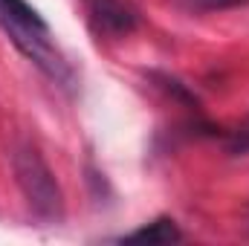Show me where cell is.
I'll list each match as a JSON object with an SVG mask.
<instances>
[{
	"label": "cell",
	"instance_id": "3",
	"mask_svg": "<svg viewBox=\"0 0 249 246\" xmlns=\"http://www.w3.org/2000/svg\"><path fill=\"white\" fill-rule=\"evenodd\" d=\"M90 18L93 26L105 35H127L139 26V15L130 3L124 0H90Z\"/></svg>",
	"mask_w": 249,
	"mask_h": 246
},
{
	"label": "cell",
	"instance_id": "5",
	"mask_svg": "<svg viewBox=\"0 0 249 246\" xmlns=\"http://www.w3.org/2000/svg\"><path fill=\"white\" fill-rule=\"evenodd\" d=\"M191 9H203V12H214V9H232V6H241L249 0H186Z\"/></svg>",
	"mask_w": 249,
	"mask_h": 246
},
{
	"label": "cell",
	"instance_id": "4",
	"mask_svg": "<svg viewBox=\"0 0 249 246\" xmlns=\"http://www.w3.org/2000/svg\"><path fill=\"white\" fill-rule=\"evenodd\" d=\"M124 241H139V244H180L183 241V232L177 229V223L171 217H160L130 235H124Z\"/></svg>",
	"mask_w": 249,
	"mask_h": 246
},
{
	"label": "cell",
	"instance_id": "1",
	"mask_svg": "<svg viewBox=\"0 0 249 246\" xmlns=\"http://www.w3.org/2000/svg\"><path fill=\"white\" fill-rule=\"evenodd\" d=\"M0 26L12 38V44L35 64L41 72H47L58 84H72V70L64 61L58 47L53 44L47 20L26 3V0H0Z\"/></svg>",
	"mask_w": 249,
	"mask_h": 246
},
{
	"label": "cell",
	"instance_id": "2",
	"mask_svg": "<svg viewBox=\"0 0 249 246\" xmlns=\"http://www.w3.org/2000/svg\"><path fill=\"white\" fill-rule=\"evenodd\" d=\"M12 168H15V180L20 185L29 209L35 217L55 223L64 217V194L61 185L55 180V174L50 171L47 159L38 154V148L20 142L12 151Z\"/></svg>",
	"mask_w": 249,
	"mask_h": 246
},
{
	"label": "cell",
	"instance_id": "6",
	"mask_svg": "<svg viewBox=\"0 0 249 246\" xmlns=\"http://www.w3.org/2000/svg\"><path fill=\"white\" fill-rule=\"evenodd\" d=\"M247 133H249V130H247Z\"/></svg>",
	"mask_w": 249,
	"mask_h": 246
}]
</instances>
